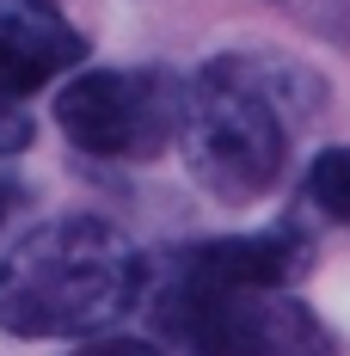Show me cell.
I'll return each instance as SVG.
<instances>
[{
  "mask_svg": "<svg viewBox=\"0 0 350 356\" xmlns=\"http://www.w3.org/2000/svg\"><path fill=\"white\" fill-rule=\"evenodd\" d=\"M326 105V86L314 68L289 56H209L184 80V111H178V147L191 178L215 203H258L277 191L289 166L295 123H308Z\"/></svg>",
  "mask_w": 350,
  "mask_h": 356,
  "instance_id": "obj_1",
  "label": "cell"
},
{
  "mask_svg": "<svg viewBox=\"0 0 350 356\" xmlns=\"http://www.w3.org/2000/svg\"><path fill=\"white\" fill-rule=\"evenodd\" d=\"M148 289V258L105 215H56L0 252V332L93 338Z\"/></svg>",
  "mask_w": 350,
  "mask_h": 356,
  "instance_id": "obj_2",
  "label": "cell"
},
{
  "mask_svg": "<svg viewBox=\"0 0 350 356\" xmlns=\"http://www.w3.org/2000/svg\"><path fill=\"white\" fill-rule=\"evenodd\" d=\"M154 325L178 356H338L326 320L289 289L209 283L191 270L160 283Z\"/></svg>",
  "mask_w": 350,
  "mask_h": 356,
  "instance_id": "obj_3",
  "label": "cell"
},
{
  "mask_svg": "<svg viewBox=\"0 0 350 356\" xmlns=\"http://www.w3.org/2000/svg\"><path fill=\"white\" fill-rule=\"evenodd\" d=\"M184 80L166 68H86L56 86L49 117L93 160H154L178 142Z\"/></svg>",
  "mask_w": 350,
  "mask_h": 356,
  "instance_id": "obj_4",
  "label": "cell"
},
{
  "mask_svg": "<svg viewBox=\"0 0 350 356\" xmlns=\"http://www.w3.org/2000/svg\"><path fill=\"white\" fill-rule=\"evenodd\" d=\"M86 62V37L56 0H0V99H25Z\"/></svg>",
  "mask_w": 350,
  "mask_h": 356,
  "instance_id": "obj_5",
  "label": "cell"
},
{
  "mask_svg": "<svg viewBox=\"0 0 350 356\" xmlns=\"http://www.w3.org/2000/svg\"><path fill=\"white\" fill-rule=\"evenodd\" d=\"M314 240L301 227H258V234H221V240H197V246L173 252V270L209 277V283H252V289H289L314 270Z\"/></svg>",
  "mask_w": 350,
  "mask_h": 356,
  "instance_id": "obj_6",
  "label": "cell"
},
{
  "mask_svg": "<svg viewBox=\"0 0 350 356\" xmlns=\"http://www.w3.org/2000/svg\"><path fill=\"white\" fill-rule=\"evenodd\" d=\"M301 197H308L326 221H344L350 227V142L314 154V166L301 172Z\"/></svg>",
  "mask_w": 350,
  "mask_h": 356,
  "instance_id": "obj_7",
  "label": "cell"
},
{
  "mask_svg": "<svg viewBox=\"0 0 350 356\" xmlns=\"http://www.w3.org/2000/svg\"><path fill=\"white\" fill-rule=\"evenodd\" d=\"M31 142H37V123H31V111L19 105V99H0V160L25 154Z\"/></svg>",
  "mask_w": 350,
  "mask_h": 356,
  "instance_id": "obj_8",
  "label": "cell"
},
{
  "mask_svg": "<svg viewBox=\"0 0 350 356\" xmlns=\"http://www.w3.org/2000/svg\"><path fill=\"white\" fill-rule=\"evenodd\" d=\"M68 356H160V344H148V338H123V332H93L80 350Z\"/></svg>",
  "mask_w": 350,
  "mask_h": 356,
  "instance_id": "obj_9",
  "label": "cell"
},
{
  "mask_svg": "<svg viewBox=\"0 0 350 356\" xmlns=\"http://www.w3.org/2000/svg\"><path fill=\"white\" fill-rule=\"evenodd\" d=\"M25 203H31V191H25L19 178H0V227H6L19 209H25Z\"/></svg>",
  "mask_w": 350,
  "mask_h": 356,
  "instance_id": "obj_10",
  "label": "cell"
}]
</instances>
